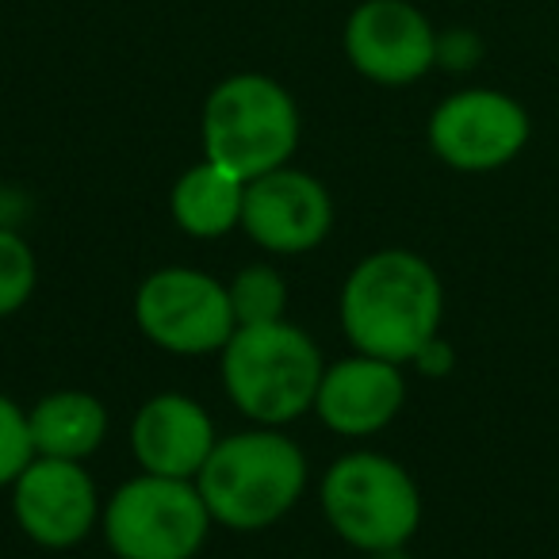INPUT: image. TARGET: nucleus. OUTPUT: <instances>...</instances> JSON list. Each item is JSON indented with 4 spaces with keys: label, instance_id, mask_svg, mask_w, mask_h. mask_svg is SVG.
I'll return each mask as SVG.
<instances>
[{
    "label": "nucleus",
    "instance_id": "13",
    "mask_svg": "<svg viewBox=\"0 0 559 559\" xmlns=\"http://www.w3.org/2000/svg\"><path fill=\"white\" fill-rule=\"evenodd\" d=\"M218 433L207 406L180 391H162L134 411L131 452L142 472L169 475V479H195L207 464Z\"/></svg>",
    "mask_w": 559,
    "mask_h": 559
},
{
    "label": "nucleus",
    "instance_id": "8",
    "mask_svg": "<svg viewBox=\"0 0 559 559\" xmlns=\"http://www.w3.org/2000/svg\"><path fill=\"white\" fill-rule=\"evenodd\" d=\"M429 150L437 162L456 173H495L506 169L533 139V119L518 96L502 88H460L449 93L426 123Z\"/></svg>",
    "mask_w": 559,
    "mask_h": 559
},
{
    "label": "nucleus",
    "instance_id": "4",
    "mask_svg": "<svg viewBox=\"0 0 559 559\" xmlns=\"http://www.w3.org/2000/svg\"><path fill=\"white\" fill-rule=\"evenodd\" d=\"M304 119L288 88L269 73H230L203 100V157L238 180H257L288 165L299 150Z\"/></svg>",
    "mask_w": 559,
    "mask_h": 559
},
{
    "label": "nucleus",
    "instance_id": "15",
    "mask_svg": "<svg viewBox=\"0 0 559 559\" xmlns=\"http://www.w3.org/2000/svg\"><path fill=\"white\" fill-rule=\"evenodd\" d=\"M27 426H32L35 456L85 464L108 437V406L78 388L50 391L27 411Z\"/></svg>",
    "mask_w": 559,
    "mask_h": 559
},
{
    "label": "nucleus",
    "instance_id": "16",
    "mask_svg": "<svg viewBox=\"0 0 559 559\" xmlns=\"http://www.w3.org/2000/svg\"><path fill=\"white\" fill-rule=\"evenodd\" d=\"M230 292V311L238 326H264V322H280L288 311V284L272 264H246L234 272L226 284Z\"/></svg>",
    "mask_w": 559,
    "mask_h": 559
},
{
    "label": "nucleus",
    "instance_id": "10",
    "mask_svg": "<svg viewBox=\"0 0 559 559\" xmlns=\"http://www.w3.org/2000/svg\"><path fill=\"white\" fill-rule=\"evenodd\" d=\"M100 490L78 460L35 456L12 483V518L39 548H78L100 525Z\"/></svg>",
    "mask_w": 559,
    "mask_h": 559
},
{
    "label": "nucleus",
    "instance_id": "3",
    "mask_svg": "<svg viewBox=\"0 0 559 559\" xmlns=\"http://www.w3.org/2000/svg\"><path fill=\"white\" fill-rule=\"evenodd\" d=\"M322 372H326L322 349L288 319L238 326L218 353L226 399L253 426L280 429L304 418L314 406Z\"/></svg>",
    "mask_w": 559,
    "mask_h": 559
},
{
    "label": "nucleus",
    "instance_id": "19",
    "mask_svg": "<svg viewBox=\"0 0 559 559\" xmlns=\"http://www.w3.org/2000/svg\"><path fill=\"white\" fill-rule=\"evenodd\" d=\"M483 62V39L472 27L437 32V66L449 73H472Z\"/></svg>",
    "mask_w": 559,
    "mask_h": 559
},
{
    "label": "nucleus",
    "instance_id": "17",
    "mask_svg": "<svg viewBox=\"0 0 559 559\" xmlns=\"http://www.w3.org/2000/svg\"><path fill=\"white\" fill-rule=\"evenodd\" d=\"M35 280H39V264H35V249L12 226H0V319L16 314L35 296Z\"/></svg>",
    "mask_w": 559,
    "mask_h": 559
},
{
    "label": "nucleus",
    "instance_id": "9",
    "mask_svg": "<svg viewBox=\"0 0 559 559\" xmlns=\"http://www.w3.org/2000/svg\"><path fill=\"white\" fill-rule=\"evenodd\" d=\"M342 43L353 70L383 88H406L437 70V27L411 0H360Z\"/></svg>",
    "mask_w": 559,
    "mask_h": 559
},
{
    "label": "nucleus",
    "instance_id": "18",
    "mask_svg": "<svg viewBox=\"0 0 559 559\" xmlns=\"http://www.w3.org/2000/svg\"><path fill=\"white\" fill-rule=\"evenodd\" d=\"M32 460H35V441H32V426H27V411L16 399L0 395V487H12Z\"/></svg>",
    "mask_w": 559,
    "mask_h": 559
},
{
    "label": "nucleus",
    "instance_id": "2",
    "mask_svg": "<svg viewBox=\"0 0 559 559\" xmlns=\"http://www.w3.org/2000/svg\"><path fill=\"white\" fill-rule=\"evenodd\" d=\"M211 521L234 533H261L296 510L307 490V456L288 433L253 426L218 437L195 475Z\"/></svg>",
    "mask_w": 559,
    "mask_h": 559
},
{
    "label": "nucleus",
    "instance_id": "1",
    "mask_svg": "<svg viewBox=\"0 0 559 559\" xmlns=\"http://www.w3.org/2000/svg\"><path fill=\"white\" fill-rule=\"evenodd\" d=\"M337 314L345 342L357 353L414 365V357L441 337V276L414 249H376L345 276Z\"/></svg>",
    "mask_w": 559,
    "mask_h": 559
},
{
    "label": "nucleus",
    "instance_id": "5",
    "mask_svg": "<svg viewBox=\"0 0 559 559\" xmlns=\"http://www.w3.org/2000/svg\"><path fill=\"white\" fill-rule=\"evenodd\" d=\"M319 506L330 528L368 556L406 548L421 525V490L414 475L372 449L345 452L326 467Z\"/></svg>",
    "mask_w": 559,
    "mask_h": 559
},
{
    "label": "nucleus",
    "instance_id": "6",
    "mask_svg": "<svg viewBox=\"0 0 559 559\" xmlns=\"http://www.w3.org/2000/svg\"><path fill=\"white\" fill-rule=\"evenodd\" d=\"M211 525L195 479L150 472L111 490L100 513V533L116 559H195Z\"/></svg>",
    "mask_w": 559,
    "mask_h": 559
},
{
    "label": "nucleus",
    "instance_id": "14",
    "mask_svg": "<svg viewBox=\"0 0 559 559\" xmlns=\"http://www.w3.org/2000/svg\"><path fill=\"white\" fill-rule=\"evenodd\" d=\"M241 203H246V180L203 157L177 177L169 192V215L188 238L218 241L241 226Z\"/></svg>",
    "mask_w": 559,
    "mask_h": 559
},
{
    "label": "nucleus",
    "instance_id": "11",
    "mask_svg": "<svg viewBox=\"0 0 559 559\" xmlns=\"http://www.w3.org/2000/svg\"><path fill=\"white\" fill-rule=\"evenodd\" d=\"M241 230L264 253H311L334 230V195L311 173L280 165L246 185Z\"/></svg>",
    "mask_w": 559,
    "mask_h": 559
},
{
    "label": "nucleus",
    "instance_id": "20",
    "mask_svg": "<svg viewBox=\"0 0 559 559\" xmlns=\"http://www.w3.org/2000/svg\"><path fill=\"white\" fill-rule=\"evenodd\" d=\"M452 365H456V357H452L449 342H441V337H433V342H429L426 349L414 357V368H418V372H426L429 380H441V376H449Z\"/></svg>",
    "mask_w": 559,
    "mask_h": 559
},
{
    "label": "nucleus",
    "instance_id": "7",
    "mask_svg": "<svg viewBox=\"0 0 559 559\" xmlns=\"http://www.w3.org/2000/svg\"><path fill=\"white\" fill-rule=\"evenodd\" d=\"M134 326L150 345L173 357H211L223 353L238 322L223 280L169 264L150 272L134 292Z\"/></svg>",
    "mask_w": 559,
    "mask_h": 559
},
{
    "label": "nucleus",
    "instance_id": "12",
    "mask_svg": "<svg viewBox=\"0 0 559 559\" xmlns=\"http://www.w3.org/2000/svg\"><path fill=\"white\" fill-rule=\"evenodd\" d=\"M406 403L403 365L353 353L326 365L314 391V418L337 437H372L383 433L399 418Z\"/></svg>",
    "mask_w": 559,
    "mask_h": 559
}]
</instances>
